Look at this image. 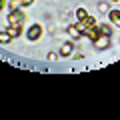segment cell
Instances as JSON below:
<instances>
[{"label": "cell", "instance_id": "4", "mask_svg": "<svg viewBox=\"0 0 120 120\" xmlns=\"http://www.w3.org/2000/svg\"><path fill=\"white\" fill-rule=\"evenodd\" d=\"M94 46L98 48V50H106V48L110 46V36H104V34H100L98 38L94 40Z\"/></svg>", "mask_w": 120, "mask_h": 120}, {"label": "cell", "instance_id": "6", "mask_svg": "<svg viewBox=\"0 0 120 120\" xmlns=\"http://www.w3.org/2000/svg\"><path fill=\"white\" fill-rule=\"evenodd\" d=\"M108 20L120 28V10H108Z\"/></svg>", "mask_w": 120, "mask_h": 120}, {"label": "cell", "instance_id": "16", "mask_svg": "<svg viewBox=\"0 0 120 120\" xmlns=\"http://www.w3.org/2000/svg\"><path fill=\"white\" fill-rule=\"evenodd\" d=\"M20 2H22V6H30L32 2H34V0H20Z\"/></svg>", "mask_w": 120, "mask_h": 120}, {"label": "cell", "instance_id": "13", "mask_svg": "<svg viewBox=\"0 0 120 120\" xmlns=\"http://www.w3.org/2000/svg\"><path fill=\"white\" fill-rule=\"evenodd\" d=\"M98 10H100V12H104V14H108L110 4H108V2H100V4H98Z\"/></svg>", "mask_w": 120, "mask_h": 120}, {"label": "cell", "instance_id": "15", "mask_svg": "<svg viewBox=\"0 0 120 120\" xmlns=\"http://www.w3.org/2000/svg\"><path fill=\"white\" fill-rule=\"evenodd\" d=\"M46 58H48V60H50V62H54V60H56V58H58V54H56V52H50V54H48V56H46Z\"/></svg>", "mask_w": 120, "mask_h": 120}, {"label": "cell", "instance_id": "3", "mask_svg": "<svg viewBox=\"0 0 120 120\" xmlns=\"http://www.w3.org/2000/svg\"><path fill=\"white\" fill-rule=\"evenodd\" d=\"M82 36H88V38L94 42V40L100 36V28H98V24H94V26H86V30L82 32Z\"/></svg>", "mask_w": 120, "mask_h": 120}, {"label": "cell", "instance_id": "7", "mask_svg": "<svg viewBox=\"0 0 120 120\" xmlns=\"http://www.w3.org/2000/svg\"><path fill=\"white\" fill-rule=\"evenodd\" d=\"M60 56H64V58L72 56V42H66V44L60 46Z\"/></svg>", "mask_w": 120, "mask_h": 120}, {"label": "cell", "instance_id": "5", "mask_svg": "<svg viewBox=\"0 0 120 120\" xmlns=\"http://www.w3.org/2000/svg\"><path fill=\"white\" fill-rule=\"evenodd\" d=\"M6 32H8L12 38H16V36H20V34H22V26H20V24H8Z\"/></svg>", "mask_w": 120, "mask_h": 120}, {"label": "cell", "instance_id": "1", "mask_svg": "<svg viewBox=\"0 0 120 120\" xmlns=\"http://www.w3.org/2000/svg\"><path fill=\"white\" fill-rule=\"evenodd\" d=\"M24 20H26V16H24L22 10H12V12L8 14V24H20L22 26Z\"/></svg>", "mask_w": 120, "mask_h": 120}, {"label": "cell", "instance_id": "8", "mask_svg": "<svg viewBox=\"0 0 120 120\" xmlns=\"http://www.w3.org/2000/svg\"><path fill=\"white\" fill-rule=\"evenodd\" d=\"M66 32H68V36H70V38H74V40H76V38H80V36H82V32L78 30V26H76V24L68 26V28H66Z\"/></svg>", "mask_w": 120, "mask_h": 120}, {"label": "cell", "instance_id": "12", "mask_svg": "<svg viewBox=\"0 0 120 120\" xmlns=\"http://www.w3.org/2000/svg\"><path fill=\"white\" fill-rule=\"evenodd\" d=\"M10 12H12V10H20V6H22V2L20 0H10Z\"/></svg>", "mask_w": 120, "mask_h": 120}, {"label": "cell", "instance_id": "14", "mask_svg": "<svg viewBox=\"0 0 120 120\" xmlns=\"http://www.w3.org/2000/svg\"><path fill=\"white\" fill-rule=\"evenodd\" d=\"M84 22H86V26H94V24H96V18H94V16H86Z\"/></svg>", "mask_w": 120, "mask_h": 120}, {"label": "cell", "instance_id": "11", "mask_svg": "<svg viewBox=\"0 0 120 120\" xmlns=\"http://www.w3.org/2000/svg\"><path fill=\"white\" fill-rule=\"evenodd\" d=\"M86 16H88V12L84 8H76V20H84Z\"/></svg>", "mask_w": 120, "mask_h": 120}, {"label": "cell", "instance_id": "9", "mask_svg": "<svg viewBox=\"0 0 120 120\" xmlns=\"http://www.w3.org/2000/svg\"><path fill=\"white\" fill-rule=\"evenodd\" d=\"M98 28H100V34H104V36H112V26L108 24V22H106V24H100Z\"/></svg>", "mask_w": 120, "mask_h": 120}, {"label": "cell", "instance_id": "2", "mask_svg": "<svg viewBox=\"0 0 120 120\" xmlns=\"http://www.w3.org/2000/svg\"><path fill=\"white\" fill-rule=\"evenodd\" d=\"M42 32H44V30H42V26H40V24H32V26L28 28V40L36 42V40L42 36Z\"/></svg>", "mask_w": 120, "mask_h": 120}, {"label": "cell", "instance_id": "17", "mask_svg": "<svg viewBox=\"0 0 120 120\" xmlns=\"http://www.w3.org/2000/svg\"><path fill=\"white\" fill-rule=\"evenodd\" d=\"M2 8H4V0H0V12H2Z\"/></svg>", "mask_w": 120, "mask_h": 120}, {"label": "cell", "instance_id": "10", "mask_svg": "<svg viewBox=\"0 0 120 120\" xmlns=\"http://www.w3.org/2000/svg\"><path fill=\"white\" fill-rule=\"evenodd\" d=\"M8 42H12V36H10L6 30H2V32H0V44H8Z\"/></svg>", "mask_w": 120, "mask_h": 120}]
</instances>
